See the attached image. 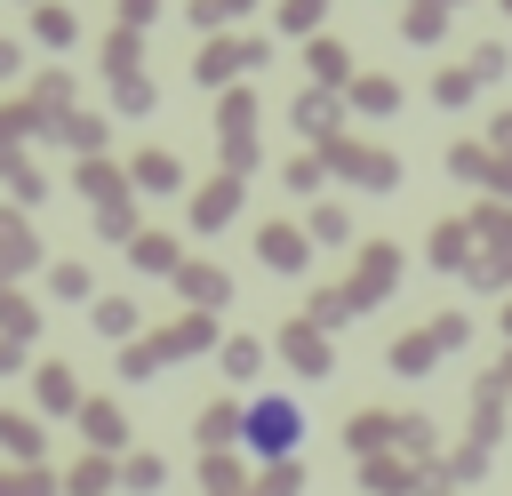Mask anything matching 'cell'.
<instances>
[{"label": "cell", "mask_w": 512, "mask_h": 496, "mask_svg": "<svg viewBox=\"0 0 512 496\" xmlns=\"http://www.w3.org/2000/svg\"><path fill=\"white\" fill-rule=\"evenodd\" d=\"M240 448H248L256 464L296 456V448H304V408H296L288 392H256V400L240 408Z\"/></svg>", "instance_id": "cell-1"}]
</instances>
